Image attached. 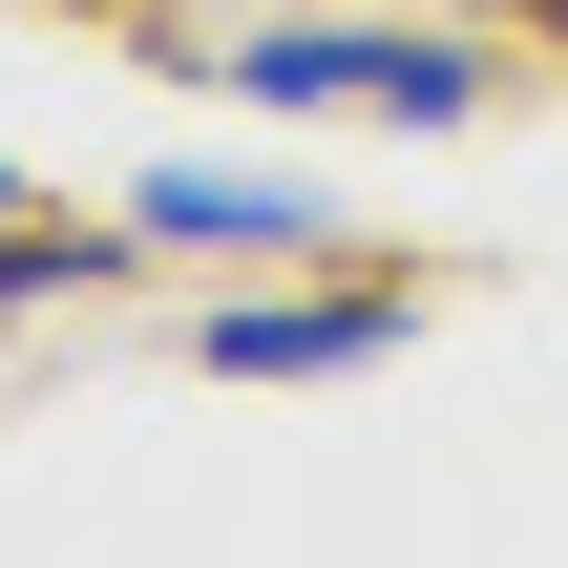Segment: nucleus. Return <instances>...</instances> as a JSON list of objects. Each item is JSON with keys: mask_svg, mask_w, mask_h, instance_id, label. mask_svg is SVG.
I'll return each instance as SVG.
<instances>
[{"mask_svg": "<svg viewBox=\"0 0 568 568\" xmlns=\"http://www.w3.org/2000/svg\"><path fill=\"white\" fill-rule=\"evenodd\" d=\"M0 211H21V169H0Z\"/></svg>", "mask_w": 568, "mask_h": 568, "instance_id": "39448f33", "label": "nucleus"}, {"mask_svg": "<svg viewBox=\"0 0 568 568\" xmlns=\"http://www.w3.org/2000/svg\"><path fill=\"white\" fill-rule=\"evenodd\" d=\"M42 295H126V253H105V232H42V211H0V316H42Z\"/></svg>", "mask_w": 568, "mask_h": 568, "instance_id": "20e7f679", "label": "nucleus"}, {"mask_svg": "<svg viewBox=\"0 0 568 568\" xmlns=\"http://www.w3.org/2000/svg\"><path fill=\"white\" fill-rule=\"evenodd\" d=\"M126 232H169V253H337V211H316L295 169H232V148L126 169Z\"/></svg>", "mask_w": 568, "mask_h": 568, "instance_id": "f03ea898", "label": "nucleus"}, {"mask_svg": "<svg viewBox=\"0 0 568 568\" xmlns=\"http://www.w3.org/2000/svg\"><path fill=\"white\" fill-rule=\"evenodd\" d=\"M400 358V295L337 274V295H211V379H358Z\"/></svg>", "mask_w": 568, "mask_h": 568, "instance_id": "7ed1b4c3", "label": "nucleus"}, {"mask_svg": "<svg viewBox=\"0 0 568 568\" xmlns=\"http://www.w3.org/2000/svg\"><path fill=\"white\" fill-rule=\"evenodd\" d=\"M211 84L274 126H485V42L443 21H232Z\"/></svg>", "mask_w": 568, "mask_h": 568, "instance_id": "f257e3e1", "label": "nucleus"}, {"mask_svg": "<svg viewBox=\"0 0 568 568\" xmlns=\"http://www.w3.org/2000/svg\"><path fill=\"white\" fill-rule=\"evenodd\" d=\"M548 42H568V0H548Z\"/></svg>", "mask_w": 568, "mask_h": 568, "instance_id": "423d86ee", "label": "nucleus"}]
</instances>
